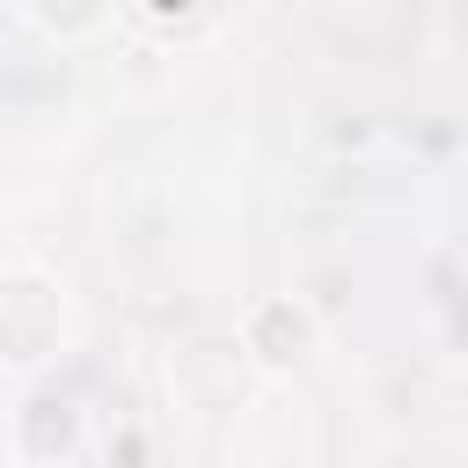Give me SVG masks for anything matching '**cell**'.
Here are the masks:
<instances>
[{
	"label": "cell",
	"mask_w": 468,
	"mask_h": 468,
	"mask_svg": "<svg viewBox=\"0 0 468 468\" xmlns=\"http://www.w3.org/2000/svg\"><path fill=\"white\" fill-rule=\"evenodd\" d=\"M66 329V307H58V285L37 278V271H0V358H44Z\"/></svg>",
	"instance_id": "obj_1"
}]
</instances>
